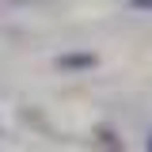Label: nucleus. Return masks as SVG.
Listing matches in <instances>:
<instances>
[{"mask_svg": "<svg viewBox=\"0 0 152 152\" xmlns=\"http://www.w3.org/2000/svg\"><path fill=\"white\" fill-rule=\"evenodd\" d=\"M95 53H61L57 57V69H65V72H84V69H95Z\"/></svg>", "mask_w": 152, "mask_h": 152, "instance_id": "1", "label": "nucleus"}, {"mask_svg": "<svg viewBox=\"0 0 152 152\" xmlns=\"http://www.w3.org/2000/svg\"><path fill=\"white\" fill-rule=\"evenodd\" d=\"M99 141H103V145H110V148H118V137H114L110 129H99Z\"/></svg>", "mask_w": 152, "mask_h": 152, "instance_id": "2", "label": "nucleus"}, {"mask_svg": "<svg viewBox=\"0 0 152 152\" xmlns=\"http://www.w3.org/2000/svg\"><path fill=\"white\" fill-rule=\"evenodd\" d=\"M129 8H137V12H152V0H129Z\"/></svg>", "mask_w": 152, "mask_h": 152, "instance_id": "3", "label": "nucleus"}, {"mask_svg": "<svg viewBox=\"0 0 152 152\" xmlns=\"http://www.w3.org/2000/svg\"><path fill=\"white\" fill-rule=\"evenodd\" d=\"M148 148H152V137H148Z\"/></svg>", "mask_w": 152, "mask_h": 152, "instance_id": "4", "label": "nucleus"}]
</instances>
